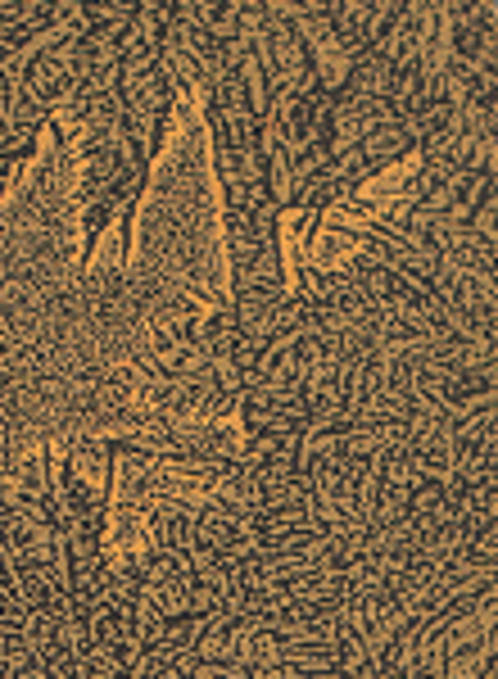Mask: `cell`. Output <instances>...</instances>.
I'll use <instances>...</instances> for the list:
<instances>
[{
	"mask_svg": "<svg viewBox=\"0 0 498 679\" xmlns=\"http://www.w3.org/2000/svg\"><path fill=\"white\" fill-rule=\"evenodd\" d=\"M119 209L123 204H113V200H96V204H87L82 209V245H78V272L87 277L91 272V258H96V249L104 245V232H109V222L119 218Z\"/></svg>",
	"mask_w": 498,
	"mask_h": 679,
	"instance_id": "6da1fadb",
	"label": "cell"
},
{
	"mask_svg": "<svg viewBox=\"0 0 498 679\" xmlns=\"http://www.w3.org/2000/svg\"><path fill=\"white\" fill-rule=\"evenodd\" d=\"M136 213H141V200L128 196V204L119 209V236H113V268L128 272V258H132V241H136Z\"/></svg>",
	"mask_w": 498,
	"mask_h": 679,
	"instance_id": "7a4b0ae2",
	"label": "cell"
},
{
	"mask_svg": "<svg viewBox=\"0 0 498 679\" xmlns=\"http://www.w3.org/2000/svg\"><path fill=\"white\" fill-rule=\"evenodd\" d=\"M14 172H19V168H14V164H0V196H5V186H10V181H14Z\"/></svg>",
	"mask_w": 498,
	"mask_h": 679,
	"instance_id": "3957f363",
	"label": "cell"
}]
</instances>
